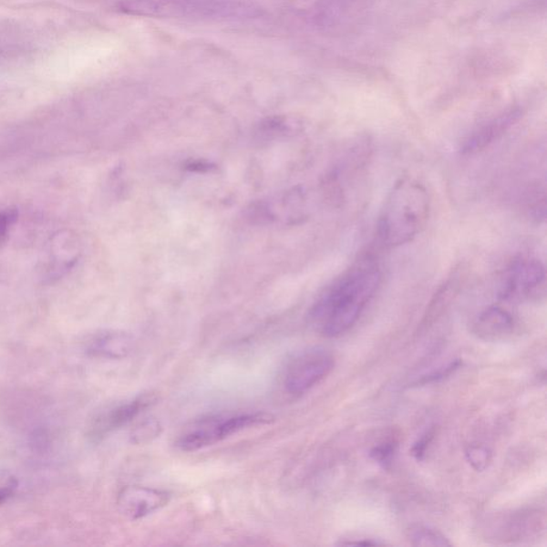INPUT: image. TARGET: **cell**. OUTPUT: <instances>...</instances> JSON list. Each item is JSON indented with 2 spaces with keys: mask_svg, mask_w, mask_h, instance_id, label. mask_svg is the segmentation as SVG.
<instances>
[{
  "mask_svg": "<svg viewBox=\"0 0 547 547\" xmlns=\"http://www.w3.org/2000/svg\"><path fill=\"white\" fill-rule=\"evenodd\" d=\"M382 282V271L372 254H364L323 292L310 310L314 327L326 338L346 334L360 315Z\"/></svg>",
  "mask_w": 547,
  "mask_h": 547,
  "instance_id": "cell-1",
  "label": "cell"
},
{
  "mask_svg": "<svg viewBox=\"0 0 547 547\" xmlns=\"http://www.w3.org/2000/svg\"><path fill=\"white\" fill-rule=\"evenodd\" d=\"M431 211L426 186L406 177L397 181L385 201L377 222V238L387 248L409 243L425 229Z\"/></svg>",
  "mask_w": 547,
  "mask_h": 547,
  "instance_id": "cell-2",
  "label": "cell"
},
{
  "mask_svg": "<svg viewBox=\"0 0 547 547\" xmlns=\"http://www.w3.org/2000/svg\"><path fill=\"white\" fill-rule=\"evenodd\" d=\"M273 415L263 412L228 413L211 415L186 427L176 440L178 449L195 452L221 443L247 428L271 425Z\"/></svg>",
  "mask_w": 547,
  "mask_h": 547,
  "instance_id": "cell-3",
  "label": "cell"
},
{
  "mask_svg": "<svg viewBox=\"0 0 547 547\" xmlns=\"http://www.w3.org/2000/svg\"><path fill=\"white\" fill-rule=\"evenodd\" d=\"M120 8L133 15L172 17H227L250 11L232 0H121Z\"/></svg>",
  "mask_w": 547,
  "mask_h": 547,
  "instance_id": "cell-4",
  "label": "cell"
},
{
  "mask_svg": "<svg viewBox=\"0 0 547 547\" xmlns=\"http://www.w3.org/2000/svg\"><path fill=\"white\" fill-rule=\"evenodd\" d=\"M545 266L537 258H515L501 274L497 282V297L502 302L531 301L544 291Z\"/></svg>",
  "mask_w": 547,
  "mask_h": 547,
  "instance_id": "cell-5",
  "label": "cell"
},
{
  "mask_svg": "<svg viewBox=\"0 0 547 547\" xmlns=\"http://www.w3.org/2000/svg\"><path fill=\"white\" fill-rule=\"evenodd\" d=\"M335 357L325 347H309L292 357L285 366L283 383L292 396H302L331 375Z\"/></svg>",
  "mask_w": 547,
  "mask_h": 547,
  "instance_id": "cell-6",
  "label": "cell"
},
{
  "mask_svg": "<svg viewBox=\"0 0 547 547\" xmlns=\"http://www.w3.org/2000/svg\"><path fill=\"white\" fill-rule=\"evenodd\" d=\"M158 401L157 395L144 394L137 396L134 399L119 404L115 408L105 410L93 421L90 428V437L93 439H101L108 434L119 430L146 412Z\"/></svg>",
  "mask_w": 547,
  "mask_h": 547,
  "instance_id": "cell-7",
  "label": "cell"
},
{
  "mask_svg": "<svg viewBox=\"0 0 547 547\" xmlns=\"http://www.w3.org/2000/svg\"><path fill=\"white\" fill-rule=\"evenodd\" d=\"M170 499V494L164 490L129 486L118 494L117 505L124 517L139 521L166 507Z\"/></svg>",
  "mask_w": 547,
  "mask_h": 547,
  "instance_id": "cell-8",
  "label": "cell"
},
{
  "mask_svg": "<svg viewBox=\"0 0 547 547\" xmlns=\"http://www.w3.org/2000/svg\"><path fill=\"white\" fill-rule=\"evenodd\" d=\"M515 316L501 304H492L483 309L472 322L471 331L484 341L506 340L517 332Z\"/></svg>",
  "mask_w": 547,
  "mask_h": 547,
  "instance_id": "cell-9",
  "label": "cell"
},
{
  "mask_svg": "<svg viewBox=\"0 0 547 547\" xmlns=\"http://www.w3.org/2000/svg\"><path fill=\"white\" fill-rule=\"evenodd\" d=\"M521 116V111L519 108H512L481 124L466 137L461 146V152L471 155L483 151L501 139L520 120Z\"/></svg>",
  "mask_w": 547,
  "mask_h": 547,
  "instance_id": "cell-10",
  "label": "cell"
},
{
  "mask_svg": "<svg viewBox=\"0 0 547 547\" xmlns=\"http://www.w3.org/2000/svg\"><path fill=\"white\" fill-rule=\"evenodd\" d=\"M544 528L543 514L536 510H521L501 520L495 531L503 541H523L536 536Z\"/></svg>",
  "mask_w": 547,
  "mask_h": 547,
  "instance_id": "cell-11",
  "label": "cell"
},
{
  "mask_svg": "<svg viewBox=\"0 0 547 547\" xmlns=\"http://www.w3.org/2000/svg\"><path fill=\"white\" fill-rule=\"evenodd\" d=\"M134 349L133 338L121 332L98 334L91 339L88 346V352L91 356L108 359L127 358Z\"/></svg>",
  "mask_w": 547,
  "mask_h": 547,
  "instance_id": "cell-12",
  "label": "cell"
},
{
  "mask_svg": "<svg viewBox=\"0 0 547 547\" xmlns=\"http://www.w3.org/2000/svg\"><path fill=\"white\" fill-rule=\"evenodd\" d=\"M409 541L414 546L449 547V539L434 528L416 526L409 532Z\"/></svg>",
  "mask_w": 547,
  "mask_h": 547,
  "instance_id": "cell-13",
  "label": "cell"
},
{
  "mask_svg": "<svg viewBox=\"0 0 547 547\" xmlns=\"http://www.w3.org/2000/svg\"><path fill=\"white\" fill-rule=\"evenodd\" d=\"M160 422L154 418L146 419L130 433L132 443L137 445H144L151 443V441L160 437L161 433Z\"/></svg>",
  "mask_w": 547,
  "mask_h": 547,
  "instance_id": "cell-14",
  "label": "cell"
},
{
  "mask_svg": "<svg viewBox=\"0 0 547 547\" xmlns=\"http://www.w3.org/2000/svg\"><path fill=\"white\" fill-rule=\"evenodd\" d=\"M397 449V440L396 438H388L373 447L370 450V458L382 468L388 469L394 461Z\"/></svg>",
  "mask_w": 547,
  "mask_h": 547,
  "instance_id": "cell-15",
  "label": "cell"
},
{
  "mask_svg": "<svg viewBox=\"0 0 547 547\" xmlns=\"http://www.w3.org/2000/svg\"><path fill=\"white\" fill-rule=\"evenodd\" d=\"M466 459L476 471H484L492 462V451L486 445L471 444L466 449Z\"/></svg>",
  "mask_w": 547,
  "mask_h": 547,
  "instance_id": "cell-16",
  "label": "cell"
},
{
  "mask_svg": "<svg viewBox=\"0 0 547 547\" xmlns=\"http://www.w3.org/2000/svg\"><path fill=\"white\" fill-rule=\"evenodd\" d=\"M462 366V362L459 359L452 360L451 363L444 366H440L438 370H433L428 375L420 377L413 384L415 387H424V385L439 383L445 380V378L455 375L456 371Z\"/></svg>",
  "mask_w": 547,
  "mask_h": 547,
  "instance_id": "cell-17",
  "label": "cell"
},
{
  "mask_svg": "<svg viewBox=\"0 0 547 547\" xmlns=\"http://www.w3.org/2000/svg\"><path fill=\"white\" fill-rule=\"evenodd\" d=\"M435 437V428H430V430L426 431L421 435L420 439L416 441V443L412 447V456L418 459V461H422L427 455V451L430 449V445Z\"/></svg>",
  "mask_w": 547,
  "mask_h": 547,
  "instance_id": "cell-18",
  "label": "cell"
},
{
  "mask_svg": "<svg viewBox=\"0 0 547 547\" xmlns=\"http://www.w3.org/2000/svg\"><path fill=\"white\" fill-rule=\"evenodd\" d=\"M17 220L15 210H4L0 212V244H3Z\"/></svg>",
  "mask_w": 547,
  "mask_h": 547,
  "instance_id": "cell-19",
  "label": "cell"
},
{
  "mask_svg": "<svg viewBox=\"0 0 547 547\" xmlns=\"http://www.w3.org/2000/svg\"><path fill=\"white\" fill-rule=\"evenodd\" d=\"M17 481L14 477L0 476V506L15 492Z\"/></svg>",
  "mask_w": 547,
  "mask_h": 547,
  "instance_id": "cell-20",
  "label": "cell"
},
{
  "mask_svg": "<svg viewBox=\"0 0 547 547\" xmlns=\"http://www.w3.org/2000/svg\"><path fill=\"white\" fill-rule=\"evenodd\" d=\"M338 545H346V546H378V545H384V543L378 542V541H376V540H373V539L359 538V539H347V540L341 541V542L338 543Z\"/></svg>",
  "mask_w": 547,
  "mask_h": 547,
  "instance_id": "cell-21",
  "label": "cell"
}]
</instances>
